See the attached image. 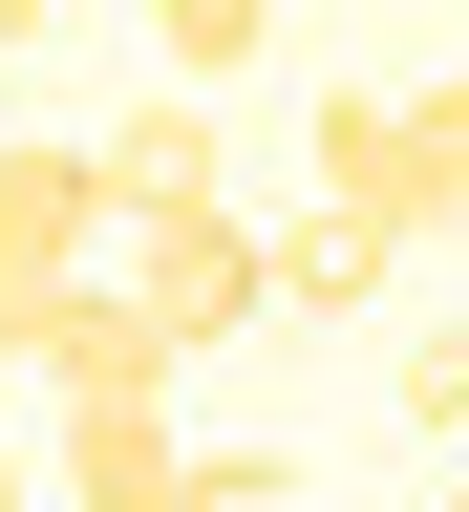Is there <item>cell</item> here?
Listing matches in <instances>:
<instances>
[{
	"mask_svg": "<svg viewBox=\"0 0 469 512\" xmlns=\"http://www.w3.org/2000/svg\"><path fill=\"white\" fill-rule=\"evenodd\" d=\"M43 22H64V0H0V43H43Z\"/></svg>",
	"mask_w": 469,
	"mask_h": 512,
	"instance_id": "8fae6325",
	"label": "cell"
},
{
	"mask_svg": "<svg viewBox=\"0 0 469 512\" xmlns=\"http://www.w3.org/2000/svg\"><path fill=\"white\" fill-rule=\"evenodd\" d=\"M427 214H469V64L406 107V235H427Z\"/></svg>",
	"mask_w": 469,
	"mask_h": 512,
	"instance_id": "ba28073f",
	"label": "cell"
},
{
	"mask_svg": "<svg viewBox=\"0 0 469 512\" xmlns=\"http://www.w3.org/2000/svg\"><path fill=\"white\" fill-rule=\"evenodd\" d=\"M469 427V342H406V448H448Z\"/></svg>",
	"mask_w": 469,
	"mask_h": 512,
	"instance_id": "30bf717a",
	"label": "cell"
},
{
	"mask_svg": "<svg viewBox=\"0 0 469 512\" xmlns=\"http://www.w3.org/2000/svg\"><path fill=\"white\" fill-rule=\"evenodd\" d=\"M171 406H64V512H171Z\"/></svg>",
	"mask_w": 469,
	"mask_h": 512,
	"instance_id": "5b68a950",
	"label": "cell"
},
{
	"mask_svg": "<svg viewBox=\"0 0 469 512\" xmlns=\"http://www.w3.org/2000/svg\"><path fill=\"white\" fill-rule=\"evenodd\" d=\"M128 235V320H150V342L192 363V342H235V320H256V214H235V192H192V214H107Z\"/></svg>",
	"mask_w": 469,
	"mask_h": 512,
	"instance_id": "6da1fadb",
	"label": "cell"
},
{
	"mask_svg": "<svg viewBox=\"0 0 469 512\" xmlns=\"http://www.w3.org/2000/svg\"><path fill=\"white\" fill-rule=\"evenodd\" d=\"M256 22H278V0H150V43H171V86H192V107L256 64Z\"/></svg>",
	"mask_w": 469,
	"mask_h": 512,
	"instance_id": "52a82bcc",
	"label": "cell"
},
{
	"mask_svg": "<svg viewBox=\"0 0 469 512\" xmlns=\"http://www.w3.org/2000/svg\"><path fill=\"white\" fill-rule=\"evenodd\" d=\"M86 235H107V192H86V150H0V342H43V299L86 278Z\"/></svg>",
	"mask_w": 469,
	"mask_h": 512,
	"instance_id": "7a4b0ae2",
	"label": "cell"
},
{
	"mask_svg": "<svg viewBox=\"0 0 469 512\" xmlns=\"http://www.w3.org/2000/svg\"><path fill=\"white\" fill-rule=\"evenodd\" d=\"M171 512H299V470H278V448H192Z\"/></svg>",
	"mask_w": 469,
	"mask_h": 512,
	"instance_id": "9c48e42d",
	"label": "cell"
},
{
	"mask_svg": "<svg viewBox=\"0 0 469 512\" xmlns=\"http://www.w3.org/2000/svg\"><path fill=\"white\" fill-rule=\"evenodd\" d=\"M427 512H469V470H448V491H427Z\"/></svg>",
	"mask_w": 469,
	"mask_h": 512,
	"instance_id": "4fadbf2b",
	"label": "cell"
},
{
	"mask_svg": "<svg viewBox=\"0 0 469 512\" xmlns=\"http://www.w3.org/2000/svg\"><path fill=\"white\" fill-rule=\"evenodd\" d=\"M0 512H43V470H22V448H0Z\"/></svg>",
	"mask_w": 469,
	"mask_h": 512,
	"instance_id": "7c38bea8",
	"label": "cell"
},
{
	"mask_svg": "<svg viewBox=\"0 0 469 512\" xmlns=\"http://www.w3.org/2000/svg\"><path fill=\"white\" fill-rule=\"evenodd\" d=\"M256 299H384V235L363 214H256Z\"/></svg>",
	"mask_w": 469,
	"mask_h": 512,
	"instance_id": "8992f818",
	"label": "cell"
},
{
	"mask_svg": "<svg viewBox=\"0 0 469 512\" xmlns=\"http://www.w3.org/2000/svg\"><path fill=\"white\" fill-rule=\"evenodd\" d=\"M86 192H107V214H192V192H214V107H192V86L107 107L86 128Z\"/></svg>",
	"mask_w": 469,
	"mask_h": 512,
	"instance_id": "277c9868",
	"label": "cell"
},
{
	"mask_svg": "<svg viewBox=\"0 0 469 512\" xmlns=\"http://www.w3.org/2000/svg\"><path fill=\"white\" fill-rule=\"evenodd\" d=\"M43 384H64V406H171V342H150V320H128L107 278H64L43 299V342H22Z\"/></svg>",
	"mask_w": 469,
	"mask_h": 512,
	"instance_id": "3957f363",
	"label": "cell"
}]
</instances>
